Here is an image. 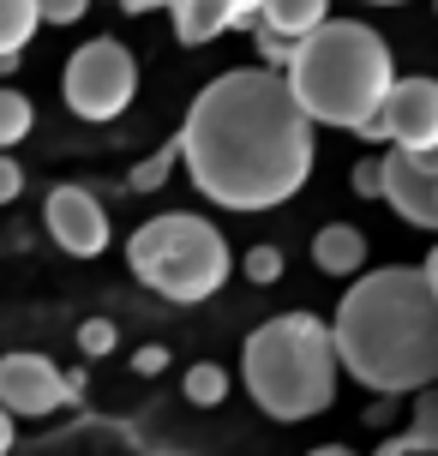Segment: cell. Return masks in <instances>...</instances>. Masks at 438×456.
<instances>
[{
  "mask_svg": "<svg viewBox=\"0 0 438 456\" xmlns=\"http://www.w3.org/2000/svg\"><path fill=\"white\" fill-rule=\"evenodd\" d=\"M174 144L192 186L223 210H277L312 175V120L277 67L210 78Z\"/></svg>",
  "mask_w": 438,
  "mask_h": 456,
  "instance_id": "1",
  "label": "cell"
},
{
  "mask_svg": "<svg viewBox=\"0 0 438 456\" xmlns=\"http://www.w3.org/2000/svg\"><path fill=\"white\" fill-rule=\"evenodd\" d=\"M330 342H337V366L354 372V385L378 396L426 390L438 372V295L426 271L409 265L367 271L337 306Z\"/></svg>",
  "mask_w": 438,
  "mask_h": 456,
  "instance_id": "2",
  "label": "cell"
},
{
  "mask_svg": "<svg viewBox=\"0 0 438 456\" xmlns=\"http://www.w3.org/2000/svg\"><path fill=\"white\" fill-rule=\"evenodd\" d=\"M282 78H288V91H295V102L306 109L312 126H343V133L372 138V144L385 138L378 102L396 78V61L372 24H354V19L312 24L306 37H295V54H288Z\"/></svg>",
  "mask_w": 438,
  "mask_h": 456,
  "instance_id": "3",
  "label": "cell"
},
{
  "mask_svg": "<svg viewBox=\"0 0 438 456\" xmlns=\"http://www.w3.org/2000/svg\"><path fill=\"white\" fill-rule=\"evenodd\" d=\"M337 342L330 324H319L312 313H282V319L258 324L240 354V379L247 396L271 420H312L337 403Z\"/></svg>",
  "mask_w": 438,
  "mask_h": 456,
  "instance_id": "4",
  "label": "cell"
},
{
  "mask_svg": "<svg viewBox=\"0 0 438 456\" xmlns=\"http://www.w3.org/2000/svg\"><path fill=\"white\" fill-rule=\"evenodd\" d=\"M126 265H133V276H139L144 289H157V295L174 300V306L210 300L234 271L229 240H223L205 216H192V210L150 216V223L126 240Z\"/></svg>",
  "mask_w": 438,
  "mask_h": 456,
  "instance_id": "5",
  "label": "cell"
},
{
  "mask_svg": "<svg viewBox=\"0 0 438 456\" xmlns=\"http://www.w3.org/2000/svg\"><path fill=\"white\" fill-rule=\"evenodd\" d=\"M133 91H139V67H133L126 43H115V37L85 43L67 61V78H61V96H67V109L78 120H115V114H126Z\"/></svg>",
  "mask_w": 438,
  "mask_h": 456,
  "instance_id": "6",
  "label": "cell"
},
{
  "mask_svg": "<svg viewBox=\"0 0 438 456\" xmlns=\"http://www.w3.org/2000/svg\"><path fill=\"white\" fill-rule=\"evenodd\" d=\"M85 396V372H61L48 354H0V409L12 420H43Z\"/></svg>",
  "mask_w": 438,
  "mask_h": 456,
  "instance_id": "7",
  "label": "cell"
},
{
  "mask_svg": "<svg viewBox=\"0 0 438 456\" xmlns=\"http://www.w3.org/2000/svg\"><path fill=\"white\" fill-rule=\"evenodd\" d=\"M378 199L415 228L438 234V175H433V151H402L378 157Z\"/></svg>",
  "mask_w": 438,
  "mask_h": 456,
  "instance_id": "8",
  "label": "cell"
},
{
  "mask_svg": "<svg viewBox=\"0 0 438 456\" xmlns=\"http://www.w3.org/2000/svg\"><path fill=\"white\" fill-rule=\"evenodd\" d=\"M378 126L402 151H438V78H391Z\"/></svg>",
  "mask_w": 438,
  "mask_h": 456,
  "instance_id": "9",
  "label": "cell"
},
{
  "mask_svg": "<svg viewBox=\"0 0 438 456\" xmlns=\"http://www.w3.org/2000/svg\"><path fill=\"white\" fill-rule=\"evenodd\" d=\"M43 223H48V234H54V247L72 252V258H96V252L109 247V210H102V199L85 192V186H54Z\"/></svg>",
  "mask_w": 438,
  "mask_h": 456,
  "instance_id": "10",
  "label": "cell"
},
{
  "mask_svg": "<svg viewBox=\"0 0 438 456\" xmlns=\"http://www.w3.org/2000/svg\"><path fill=\"white\" fill-rule=\"evenodd\" d=\"M168 6H174V37L186 48L216 43L223 30L258 19V0H168Z\"/></svg>",
  "mask_w": 438,
  "mask_h": 456,
  "instance_id": "11",
  "label": "cell"
},
{
  "mask_svg": "<svg viewBox=\"0 0 438 456\" xmlns=\"http://www.w3.org/2000/svg\"><path fill=\"white\" fill-rule=\"evenodd\" d=\"M312 258H319L324 276H354L361 265H367V234H361V228H348V223H330V228H319Z\"/></svg>",
  "mask_w": 438,
  "mask_h": 456,
  "instance_id": "12",
  "label": "cell"
},
{
  "mask_svg": "<svg viewBox=\"0 0 438 456\" xmlns=\"http://www.w3.org/2000/svg\"><path fill=\"white\" fill-rule=\"evenodd\" d=\"M258 19L282 37H306L312 24L330 19V0H258Z\"/></svg>",
  "mask_w": 438,
  "mask_h": 456,
  "instance_id": "13",
  "label": "cell"
},
{
  "mask_svg": "<svg viewBox=\"0 0 438 456\" xmlns=\"http://www.w3.org/2000/svg\"><path fill=\"white\" fill-rule=\"evenodd\" d=\"M36 0H0V54H24V43L36 37Z\"/></svg>",
  "mask_w": 438,
  "mask_h": 456,
  "instance_id": "14",
  "label": "cell"
},
{
  "mask_svg": "<svg viewBox=\"0 0 438 456\" xmlns=\"http://www.w3.org/2000/svg\"><path fill=\"white\" fill-rule=\"evenodd\" d=\"M402 451H438V396H420V409H415V433L385 438V456H402Z\"/></svg>",
  "mask_w": 438,
  "mask_h": 456,
  "instance_id": "15",
  "label": "cell"
},
{
  "mask_svg": "<svg viewBox=\"0 0 438 456\" xmlns=\"http://www.w3.org/2000/svg\"><path fill=\"white\" fill-rule=\"evenodd\" d=\"M30 126H36V109H30V96L12 91V85H0V151H6V144H19Z\"/></svg>",
  "mask_w": 438,
  "mask_h": 456,
  "instance_id": "16",
  "label": "cell"
},
{
  "mask_svg": "<svg viewBox=\"0 0 438 456\" xmlns=\"http://www.w3.org/2000/svg\"><path fill=\"white\" fill-rule=\"evenodd\" d=\"M174 162H181V144H162L157 157H144L139 168H133V181H126V186H133V192H157V186L174 175Z\"/></svg>",
  "mask_w": 438,
  "mask_h": 456,
  "instance_id": "17",
  "label": "cell"
},
{
  "mask_svg": "<svg viewBox=\"0 0 438 456\" xmlns=\"http://www.w3.org/2000/svg\"><path fill=\"white\" fill-rule=\"evenodd\" d=\"M186 396H192L199 409H216V403L229 396V379H223L216 366H192V372H186Z\"/></svg>",
  "mask_w": 438,
  "mask_h": 456,
  "instance_id": "18",
  "label": "cell"
},
{
  "mask_svg": "<svg viewBox=\"0 0 438 456\" xmlns=\"http://www.w3.org/2000/svg\"><path fill=\"white\" fill-rule=\"evenodd\" d=\"M247 30H253V43H258V54H264V67H277V72L288 67V54H295V37H282V30H271L264 19H253Z\"/></svg>",
  "mask_w": 438,
  "mask_h": 456,
  "instance_id": "19",
  "label": "cell"
},
{
  "mask_svg": "<svg viewBox=\"0 0 438 456\" xmlns=\"http://www.w3.org/2000/svg\"><path fill=\"white\" fill-rule=\"evenodd\" d=\"M78 348H85V354H115V324L109 319H85L78 324Z\"/></svg>",
  "mask_w": 438,
  "mask_h": 456,
  "instance_id": "20",
  "label": "cell"
},
{
  "mask_svg": "<svg viewBox=\"0 0 438 456\" xmlns=\"http://www.w3.org/2000/svg\"><path fill=\"white\" fill-rule=\"evenodd\" d=\"M240 271L253 276V282H277V276H282V252H277V247H253Z\"/></svg>",
  "mask_w": 438,
  "mask_h": 456,
  "instance_id": "21",
  "label": "cell"
},
{
  "mask_svg": "<svg viewBox=\"0 0 438 456\" xmlns=\"http://www.w3.org/2000/svg\"><path fill=\"white\" fill-rule=\"evenodd\" d=\"M85 6H91V0H36L43 24H78V19H85Z\"/></svg>",
  "mask_w": 438,
  "mask_h": 456,
  "instance_id": "22",
  "label": "cell"
},
{
  "mask_svg": "<svg viewBox=\"0 0 438 456\" xmlns=\"http://www.w3.org/2000/svg\"><path fill=\"white\" fill-rule=\"evenodd\" d=\"M19 192H24V168L6 157V151H0V205H12Z\"/></svg>",
  "mask_w": 438,
  "mask_h": 456,
  "instance_id": "23",
  "label": "cell"
},
{
  "mask_svg": "<svg viewBox=\"0 0 438 456\" xmlns=\"http://www.w3.org/2000/svg\"><path fill=\"white\" fill-rule=\"evenodd\" d=\"M354 192L361 199H378V162H354Z\"/></svg>",
  "mask_w": 438,
  "mask_h": 456,
  "instance_id": "24",
  "label": "cell"
},
{
  "mask_svg": "<svg viewBox=\"0 0 438 456\" xmlns=\"http://www.w3.org/2000/svg\"><path fill=\"white\" fill-rule=\"evenodd\" d=\"M133 366H139V372H162V366H168V348H139Z\"/></svg>",
  "mask_w": 438,
  "mask_h": 456,
  "instance_id": "25",
  "label": "cell"
},
{
  "mask_svg": "<svg viewBox=\"0 0 438 456\" xmlns=\"http://www.w3.org/2000/svg\"><path fill=\"white\" fill-rule=\"evenodd\" d=\"M12 438H19V427H12V414H6V409H0V456H6V451H12Z\"/></svg>",
  "mask_w": 438,
  "mask_h": 456,
  "instance_id": "26",
  "label": "cell"
},
{
  "mask_svg": "<svg viewBox=\"0 0 438 456\" xmlns=\"http://www.w3.org/2000/svg\"><path fill=\"white\" fill-rule=\"evenodd\" d=\"M420 271H426V282H433V295H438V247H433V258H426Z\"/></svg>",
  "mask_w": 438,
  "mask_h": 456,
  "instance_id": "27",
  "label": "cell"
},
{
  "mask_svg": "<svg viewBox=\"0 0 438 456\" xmlns=\"http://www.w3.org/2000/svg\"><path fill=\"white\" fill-rule=\"evenodd\" d=\"M126 12H150V6H162V0H120Z\"/></svg>",
  "mask_w": 438,
  "mask_h": 456,
  "instance_id": "28",
  "label": "cell"
},
{
  "mask_svg": "<svg viewBox=\"0 0 438 456\" xmlns=\"http://www.w3.org/2000/svg\"><path fill=\"white\" fill-rule=\"evenodd\" d=\"M372 6H402V0H372Z\"/></svg>",
  "mask_w": 438,
  "mask_h": 456,
  "instance_id": "29",
  "label": "cell"
},
{
  "mask_svg": "<svg viewBox=\"0 0 438 456\" xmlns=\"http://www.w3.org/2000/svg\"><path fill=\"white\" fill-rule=\"evenodd\" d=\"M433 175H438V151H433Z\"/></svg>",
  "mask_w": 438,
  "mask_h": 456,
  "instance_id": "30",
  "label": "cell"
},
{
  "mask_svg": "<svg viewBox=\"0 0 438 456\" xmlns=\"http://www.w3.org/2000/svg\"><path fill=\"white\" fill-rule=\"evenodd\" d=\"M433 385H438V372H433Z\"/></svg>",
  "mask_w": 438,
  "mask_h": 456,
  "instance_id": "31",
  "label": "cell"
},
{
  "mask_svg": "<svg viewBox=\"0 0 438 456\" xmlns=\"http://www.w3.org/2000/svg\"><path fill=\"white\" fill-rule=\"evenodd\" d=\"M162 6H168V0H162Z\"/></svg>",
  "mask_w": 438,
  "mask_h": 456,
  "instance_id": "32",
  "label": "cell"
}]
</instances>
